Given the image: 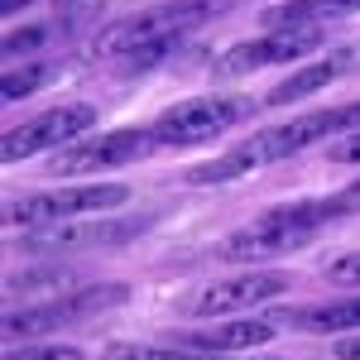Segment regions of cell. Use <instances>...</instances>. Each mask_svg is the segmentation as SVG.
I'll use <instances>...</instances> for the list:
<instances>
[{
	"mask_svg": "<svg viewBox=\"0 0 360 360\" xmlns=\"http://www.w3.org/2000/svg\"><path fill=\"white\" fill-rule=\"evenodd\" d=\"M130 193L115 188V183H86V188H63V193H34L10 202V221L15 226H53V221H72V217H96V212H111L125 207Z\"/></svg>",
	"mask_w": 360,
	"mask_h": 360,
	"instance_id": "277c9868",
	"label": "cell"
},
{
	"mask_svg": "<svg viewBox=\"0 0 360 360\" xmlns=\"http://www.w3.org/2000/svg\"><path fill=\"white\" fill-rule=\"evenodd\" d=\"M332 351H336L341 360H360V336H341V341H336Z\"/></svg>",
	"mask_w": 360,
	"mask_h": 360,
	"instance_id": "cb8c5ba5",
	"label": "cell"
},
{
	"mask_svg": "<svg viewBox=\"0 0 360 360\" xmlns=\"http://www.w3.org/2000/svg\"><path fill=\"white\" fill-rule=\"evenodd\" d=\"M278 293H288V274L278 269H250V274H236V278H221L212 288H202L188 312L193 317H231V312H250V307L269 303Z\"/></svg>",
	"mask_w": 360,
	"mask_h": 360,
	"instance_id": "ba28073f",
	"label": "cell"
},
{
	"mask_svg": "<svg viewBox=\"0 0 360 360\" xmlns=\"http://www.w3.org/2000/svg\"><path fill=\"white\" fill-rule=\"evenodd\" d=\"M327 217H332L327 202H298V207H283V212H264L245 231L226 236L217 245V255L221 259H245V264L250 259H274V255H288V250L307 245Z\"/></svg>",
	"mask_w": 360,
	"mask_h": 360,
	"instance_id": "6da1fadb",
	"label": "cell"
},
{
	"mask_svg": "<svg viewBox=\"0 0 360 360\" xmlns=\"http://www.w3.org/2000/svg\"><path fill=\"white\" fill-rule=\"evenodd\" d=\"M317 44H322V29H312V25L274 29V34H264V39H250V44L226 49L212 72H217V77H240V72H255V68H264V63H293V58L312 53Z\"/></svg>",
	"mask_w": 360,
	"mask_h": 360,
	"instance_id": "9c48e42d",
	"label": "cell"
},
{
	"mask_svg": "<svg viewBox=\"0 0 360 360\" xmlns=\"http://www.w3.org/2000/svg\"><path fill=\"white\" fill-rule=\"evenodd\" d=\"M178 39H183V34H173V39H154V44H144V49H135V53H125V58H120L125 72H149L154 63H164V58L178 49Z\"/></svg>",
	"mask_w": 360,
	"mask_h": 360,
	"instance_id": "e0dca14e",
	"label": "cell"
},
{
	"mask_svg": "<svg viewBox=\"0 0 360 360\" xmlns=\"http://www.w3.org/2000/svg\"><path fill=\"white\" fill-rule=\"evenodd\" d=\"M346 10H360V0H283L274 10H264V25H312V20H332V15H346Z\"/></svg>",
	"mask_w": 360,
	"mask_h": 360,
	"instance_id": "5bb4252c",
	"label": "cell"
},
{
	"mask_svg": "<svg viewBox=\"0 0 360 360\" xmlns=\"http://www.w3.org/2000/svg\"><path fill=\"white\" fill-rule=\"evenodd\" d=\"M332 77H336V63H312V68H298V72H288V77L269 91V106H293V101L312 96L317 86H327Z\"/></svg>",
	"mask_w": 360,
	"mask_h": 360,
	"instance_id": "9a60e30c",
	"label": "cell"
},
{
	"mask_svg": "<svg viewBox=\"0 0 360 360\" xmlns=\"http://www.w3.org/2000/svg\"><path fill=\"white\" fill-rule=\"evenodd\" d=\"M293 327L303 332H356L360 327V298H341V303H322L307 312H288Z\"/></svg>",
	"mask_w": 360,
	"mask_h": 360,
	"instance_id": "4fadbf2b",
	"label": "cell"
},
{
	"mask_svg": "<svg viewBox=\"0 0 360 360\" xmlns=\"http://www.w3.org/2000/svg\"><path fill=\"white\" fill-rule=\"evenodd\" d=\"M332 159L336 164H360V135L341 139V144H332Z\"/></svg>",
	"mask_w": 360,
	"mask_h": 360,
	"instance_id": "7402d4cb",
	"label": "cell"
},
{
	"mask_svg": "<svg viewBox=\"0 0 360 360\" xmlns=\"http://www.w3.org/2000/svg\"><path fill=\"white\" fill-rule=\"evenodd\" d=\"M202 360H231V356H202Z\"/></svg>",
	"mask_w": 360,
	"mask_h": 360,
	"instance_id": "484cf974",
	"label": "cell"
},
{
	"mask_svg": "<svg viewBox=\"0 0 360 360\" xmlns=\"http://www.w3.org/2000/svg\"><path fill=\"white\" fill-rule=\"evenodd\" d=\"M106 360H197V356L173 351V346H111Z\"/></svg>",
	"mask_w": 360,
	"mask_h": 360,
	"instance_id": "ac0fdd59",
	"label": "cell"
},
{
	"mask_svg": "<svg viewBox=\"0 0 360 360\" xmlns=\"http://www.w3.org/2000/svg\"><path fill=\"white\" fill-rule=\"evenodd\" d=\"M5 360H82L77 346H25V351H5Z\"/></svg>",
	"mask_w": 360,
	"mask_h": 360,
	"instance_id": "d6986e66",
	"label": "cell"
},
{
	"mask_svg": "<svg viewBox=\"0 0 360 360\" xmlns=\"http://www.w3.org/2000/svg\"><path fill=\"white\" fill-rule=\"evenodd\" d=\"M149 149V135L144 130H115V135H101L91 144H68L49 159V173L53 178H82V173H101V168H120L139 159Z\"/></svg>",
	"mask_w": 360,
	"mask_h": 360,
	"instance_id": "30bf717a",
	"label": "cell"
},
{
	"mask_svg": "<svg viewBox=\"0 0 360 360\" xmlns=\"http://www.w3.org/2000/svg\"><path fill=\"white\" fill-rule=\"evenodd\" d=\"M255 111L250 96H193V101H178L168 106L149 135L159 144H197V139H217L226 135L231 125H240L245 115Z\"/></svg>",
	"mask_w": 360,
	"mask_h": 360,
	"instance_id": "3957f363",
	"label": "cell"
},
{
	"mask_svg": "<svg viewBox=\"0 0 360 360\" xmlns=\"http://www.w3.org/2000/svg\"><path fill=\"white\" fill-rule=\"evenodd\" d=\"M20 5H29V0H0V10H5V15H15Z\"/></svg>",
	"mask_w": 360,
	"mask_h": 360,
	"instance_id": "d4e9b609",
	"label": "cell"
},
{
	"mask_svg": "<svg viewBox=\"0 0 360 360\" xmlns=\"http://www.w3.org/2000/svg\"><path fill=\"white\" fill-rule=\"evenodd\" d=\"M125 283H96V288H77V293H63L53 303H39V307H25V312H10L5 317V336L15 341V336H44V332H58V327H68V322H82L91 312H101V307H115L125 303Z\"/></svg>",
	"mask_w": 360,
	"mask_h": 360,
	"instance_id": "5b68a950",
	"label": "cell"
},
{
	"mask_svg": "<svg viewBox=\"0 0 360 360\" xmlns=\"http://www.w3.org/2000/svg\"><path fill=\"white\" fill-rule=\"evenodd\" d=\"M336 130H360V101L336 106V111H307L298 120H288V125H274V130L255 135L245 149L255 154V164L264 168L274 159H283V154H293V149H303V144H317V139L336 135Z\"/></svg>",
	"mask_w": 360,
	"mask_h": 360,
	"instance_id": "8992f818",
	"label": "cell"
},
{
	"mask_svg": "<svg viewBox=\"0 0 360 360\" xmlns=\"http://www.w3.org/2000/svg\"><path fill=\"white\" fill-rule=\"evenodd\" d=\"M221 5L226 0H168V5H149V10H139L130 20H120L115 29H106V34L96 39V53L101 58H125V53H135V49H144V44H154V39L188 34V29H197L202 20H212Z\"/></svg>",
	"mask_w": 360,
	"mask_h": 360,
	"instance_id": "7a4b0ae2",
	"label": "cell"
},
{
	"mask_svg": "<svg viewBox=\"0 0 360 360\" xmlns=\"http://www.w3.org/2000/svg\"><path fill=\"white\" fill-rule=\"evenodd\" d=\"M125 226L115 221H53V226H34L20 250L25 255H58V250H86V245H106V240H120Z\"/></svg>",
	"mask_w": 360,
	"mask_h": 360,
	"instance_id": "8fae6325",
	"label": "cell"
},
{
	"mask_svg": "<svg viewBox=\"0 0 360 360\" xmlns=\"http://www.w3.org/2000/svg\"><path fill=\"white\" fill-rule=\"evenodd\" d=\"M327 207H332V217L356 212V207H360V188H351V193H341V197H327Z\"/></svg>",
	"mask_w": 360,
	"mask_h": 360,
	"instance_id": "603a6c76",
	"label": "cell"
},
{
	"mask_svg": "<svg viewBox=\"0 0 360 360\" xmlns=\"http://www.w3.org/2000/svg\"><path fill=\"white\" fill-rule=\"evenodd\" d=\"M197 351H212V356H231V351H250V346H264L274 341V327L269 322H255V317H240V322H221L212 332L188 336Z\"/></svg>",
	"mask_w": 360,
	"mask_h": 360,
	"instance_id": "7c38bea8",
	"label": "cell"
},
{
	"mask_svg": "<svg viewBox=\"0 0 360 360\" xmlns=\"http://www.w3.org/2000/svg\"><path fill=\"white\" fill-rule=\"evenodd\" d=\"M96 125V106H58V111H44L34 115L29 125L20 130H5L0 139V159L5 164H15V159H29V154H39V149H53V144H72V139L91 130Z\"/></svg>",
	"mask_w": 360,
	"mask_h": 360,
	"instance_id": "52a82bcc",
	"label": "cell"
},
{
	"mask_svg": "<svg viewBox=\"0 0 360 360\" xmlns=\"http://www.w3.org/2000/svg\"><path fill=\"white\" fill-rule=\"evenodd\" d=\"M44 82H53V68H49V63H34V68H20V72H5L0 96H5V101H20L29 91H39Z\"/></svg>",
	"mask_w": 360,
	"mask_h": 360,
	"instance_id": "2e32d148",
	"label": "cell"
},
{
	"mask_svg": "<svg viewBox=\"0 0 360 360\" xmlns=\"http://www.w3.org/2000/svg\"><path fill=\"white\" fill-rule=\"evenodd\" d=\"M332 283H346V288H360V255H341L332 269H327Z\"/></svg>",
	"mask_w": 360,
	"mask_h": 360,
	"instance_id": "44dd1931",
	"label": "cell"
},
{
	"mask_svg": "<svg viewBox=\"0 0 360 360\" xmlns=\"http://www.w3.org/2000/svg\"><path fill=\"white\" fill-rule=\"evenodd\" d=\"M44 39H49V29H44V25L15 29V34H10V39H5V53L15 58V53H25V49H39V44H44Z\"/></svg>",
	"mask_w": 360,
	"mask_h": 360,
	"instance_id": "ffe728a7",
	"label": "cell"
}]
</instances>
